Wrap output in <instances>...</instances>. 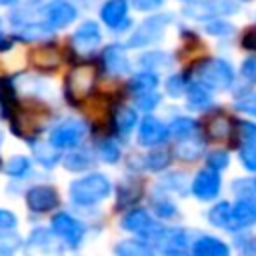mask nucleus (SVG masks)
<instances>
[{"mask_svg":"<svg viewBox=\"0 0 256 256\" xmlns=\"http://www.w3.org/2000/svg\"><path fill=\"white\" fill-rule=\"evenodd\" d=\"M100 156L104 158V162H116L120 158V148L116 146V142L104 140L100 142Z\"/></svg>","mask_w":256,"mask_h":256,"instance_id":"39","label":"nucleus"},{"mask_svg":"<svg viewBox=\"0 0 256 256\" xmlns=\"http://www.w3.org/2000/svg\"><path fill=\"white\" fill-rule=\"evenodd\" d=\"M10 116V124H12V132L18 138H34L36 134L42 132L48 112L42 106H18L8 114Z\"/></svg>","mask_w":256,"mask_h":256,"instance_id":"2","label":"nucleus"},{"mask_svg":"<svg viewBox=\"0 0 256 256\" xmlns=\"http://www.w3.org/2000/svg\"><path fill=\"white\" fill-rule=\"evenodd\" d=\"M122 226L128 232H134L140 238H152V240L162 238L164 232H166L164 226L160 222H156L146 210H134V212H130L128 216H124Z\"/></svg>","mask_w":256,"mask_h":256,"instance_id":"6","label":"nucleus"},{"mask_svg":"<svg viewBox=\"0 0 256 256\" xmlns=\"http://www.w3.org/2000/svg\"><path fill=\"white\" fill-rule=\"evenodd\" d=\"M112 192V184L104 174H88L84 178H78L70 184V198L74 204L80 206H92L102 202Z\"/></svg>","mask_w":256,"mask_h":256,"instance_id":"1","label":"nucleus"},{"mask_svg":"<svg viewBox=\"0 0 256 256\" xmlns=\"http://www.w3.org/2000/svg\"><path fill=\"white\" fill-rule=\"evenodd\" d=\"M94 78H96V68L94 66H88V64L76 66L68 74V78H66V94H68V100L72 104L84 102L88 98L90 88L94 86Z\"/></svg>","mask_w":256,"mask_h":256,"instance_id":"4","label":"nucleus"},{"mask_svg":"<svg viewBox=\"0 0 256 256\" xmlns=\"http://www.w3.org/2000/svg\"><path fill=\"white\" fill-rule=\"evenodd\" d=\"M136 110L134 108H128V106H122L116 110L114 114V124H116V130L118 134L122 136H128L132 132V128L136 126Z\"/></svg>","mask_w":256,"mask_h":256,"instance_id":"24","label":"nucleus"},{"mask_svg":"<svg viewBox=\"0 0 256 256\" xmlns=\"http://www.w3.org/2000/svg\"><path fill=\"white\" fill-rule=\"evenodd\" d=\"M116 256H154V252L140 240H122L116 246Z\"/></svg>","mask_w":256,"mask_h":256,"instance_id":"25","label":"nucleus"},{"mask_svg":"<svg viewBox=\"0 0 256 256\" xmlns=\"http://www.w3.org/2000/svg\"><path fill=\"white\" fill-rule=\"evenodd\" d=\"M26 204L32 212H50L58 206V192L48 184L34 186L26 192Z\"/></svg>","mask_w":256,"mask_h":256,"instance_id":"11","label":"nucleus"},{"mask_svg":"<svg viewBox=\"0 0 256 256\" xmlns=\"http://www.w3.org/2000/svg\"><path fill=\"white\" fill-rule=\"evenodd\" d=\"M76 8L66 0H52L46 6V24L52 28H64L76 18Z\"/></svg>","mask_w":256,"mask_h":256,"instance_id":"15","label":"nucleus"},{"mask_svg":"<svg viewBox=\"0 0 256 256\" xmlns=\"http://www.w3.org/2000/svg\"><path fill=\"white\" fill-rule=\"evenodd\" d=\"M240 128V136L244 140V144H250V146H256V124L254 122H240L238 124Z\"/></svg>","mask_w":256,"mask_h":256,"instance_id":"41","label":"nucleus"},{"mask_svg":"<svg viewBox=\"0 0 256 256\" xmlns=\"http://www.w3.org/2000/svg\"><path fill=\"white\" fill-rule=\"evenodd\" d=\"M186 94H188V106L194 108V110H204V108H208L210 102H212V98H210V88H206V86H202V84H198V82L190 84L188 90H186Z\"/></svg>","mask_w":256,"mask_h":256,"instance_id":"21","label":"nucleus"},{"mask_svg":"<svg viewBox=\"0 0 256 256\" xmlns=\"http://www.w3.org/2000/svg\"><path fill=\"white\" fill-rule=\"evenodd\" d=\"M160 102V96L158 92H150V94H144V96H136V108L140 110H152L156 108Z\"/></svg>","mask_w":256,"mask_h":256,"instance_id":"42","label":"nucleus"},{"mask_svg":"<svg viewBox=\"0 0 256 256\" xmlns=\"http://www.w3.org/2000/svg\"><path fill=\"white\" fill-rule=\"evenodd\" d=\"M166 90H168L170 96H182V94L188 90L186 84H184V76H180V74L170 76L168 82H166Z\"/></svg>","mask_w":256,"mask_h":256,"instance_id":"40","label":"nucleus"},{"mask_svg":"<svg viewBox=\"0 0 256 256\" xmlns=\"http://www.w3.org/2000/svg\"><path fill=\"white\" fill-rule=\"evenodd\" d=\"M242 46L248 48V50H256V28H252V30H248V32L244 34Z\"/></svg>","mask_w":256,"mask_h":256,"instance_id":"50","label":"nucleus"},{"mask_svg":"<svg viewBox=\"0 0 256 256\" xmlns=\"http://www.w3.org/2000/svg\"><path fill=\"white\" fill-rule=\"evenodd\" d=\"M6 174L10 176H24L28 170H30V160L26 156H12L8 162H6Z\"/></svg>","mask_w":256,"mask_h":256,"instance_id":"33","label":"nucleus"},{"mask_svg":"<svg viewBox=\"0 0 256 256\" xmlns=\"http://www.w3.org/2000/svg\"><path fill=\"white\" fill-rule=\"evenodd\" d=\"M232 30H234L232 24L220 22V20H212L210 24H206V32L212 34V36H226V34H230Z\"/></svg>","mask_w":256,"mask_h":256,"instance_id":"43","label":"nucleus"},{"mask_svg":"<svg viewBox=\"0 0 256 256\" xmlns=\"http://www.w3.org/2000/svg\"><path fill=\"white\" fill-rule=\"evenodd\" d=\"M154 212L158 216H162V218H174L176 216V206L172 202H168V200H156Z\"/></svg>","mask_w":256,"mask_h":256,"instance_id":"45","label":"nucleus"},{"mask_svg":"<svg viewBox=\"0 0 256 256\" xmlns=\"http://www.w3.org/2000/svg\"><path fill=\"white\" fill-rule=\"evenodd\" d=\"M138 196H140V188L136 190V186L124 184V186H122V190L118 192V208H126V206H128V204H132Z\"/></svg>","mask_w":256,"mask_h":256,"instance_id":"37","label":"nucleus"},{"mask_svg":"<svg viewBox=\"0 0 256 256\" xmlns=\"http://www.w3.org/2000/svg\"><path fill=\"white\" fill-rule=\"evenodd\" d=\"M192 74H194L198 84H202L206 88H218V90L228 88L232 84V80H234L232 66L226 60H222V58L202 60L200 64H196Z\"/></svg>","mask_w":256,"mask_h":256,"instance_id":"3","label":"nucleus"},{"mask_svg":"<svg viewBox=\"0 0 256 256\" xmlns=\"http://www.w3.org/2000/svg\"><path fill=\"white\" fill-rule=\"evenodd\" d=\"M34 248L38 250V256L52 252V242H50V236L46 234V230H34V234L30 236V240L26 244V252H32Z\"/></svg>","mask_w":256,"mask_h":256,"instance_id":"31","label":"nucleus"},{"mask_svg":"<svg viewBox=\"0 0 256 256\" xmlns=\"http://www.w3.org/2000/svg\"><path fill=\"white\" fill-rule=\"evenodd\" d=\"M168 162H170L168 150H154L146 156V168L148 170H162L168 166Z\"/></svg>","mask_w":256,"mask_h":256,"instance_id":"34","label":"nucleus"},{"mask_svg":"<svg viewBox=\"0 0 256 256\" xmlns=\"http://www.w3.org/2000/svg\"><path fill=\"white\" fill-rule=\"evenodd\" d=\"M92 162H94V158H92L88 152L78 150V152H72V154L64 160V166H66V170H74V172H78V170H84V168L92 166Z\"/></svg>","mask_w":256,"mask_h":256,"instance_id":"32","label":"nucleus"},{"mask_svg":"<svg viewBox=\"0 0 256 256\" xmlns=\"http://www.w3.org/2000/svg\"><path fill=\"white\" fill-rule=\"evenodd\" d=\"M230 218H232V206L228 202H218L210 212H208V220L214 226L220 228H228L230 226Z\"/></svg>","mask_w":256,"mask_h":256,"instance_id":"28","label":"nucleus"},{"mask_svg":"<svg viewBox=\"0 0 256 256\" xmlns=\"http://www.w3.org/2000/svg\"><path fill=\"white\" fill-rule=\"evenodd\" d=\"M192 248H188V236L184 230H170L162 236V254L164 256H190Z\"/></svg>","mask_w":256,"mask_h":256,"instance_id":"17","label":"nucleus"},{"mask_svg":"<svg viewBox=\"0 0 256 256\" xmlns=\"http://www.w3.org/2000/svg\"><path fill=\"white\" fill-rule=\"evenodd\" d=\"M220 192V174L214 168H204L196 174L194 182H192V194L206 202V200H214Z\"/></svg>","mask_w":256,"mask_h":256,"instance_id":"10","label":"nucleus"},{"mask_svg":"<svg viewBox=\"0 0 256 256\" xmlns=\"http://www.w3.org/2000/svg\"><path fill=\"white\" fill-rule=\"evenodd\" d=\"M242 80L248 82V84L256 82V60L254 58H250L242 64Z\"/></svg>","mask_w":256,"mask_h":256,"instance_id":"46","label":"nucleus"},{"mask_svg":"<svg viewBox=\"0 0 256 256\" xmlns=\"http://www.w3.org/2000/svg\"><path fill=\"white\" fill-rule=\"evenodd\" d=\"M16 226V216L10 210L0 208V230H12Z\"/></svg>","mask_w":256,"mask_h":256,"instance_id":"48","label":"nucleus"},{"mask_svg":"<svg viewBox=\"0 0 256 256\" xmlns=\"http://www.w3.org/2000/svg\"><path fill=\"white\" fill-rule=\"evenodd\" d=\"M192 256H230V248L214 236H200L192 244Z\"/></svg>","mask_w":256,"mask_h":256,"instance_id":"18","label":"nucleus"},{"mask_svg":"<svg viewBox=\"0 0 256 256\" xmlns=\"http://www.w3.org/2000/svg\"><path fill=\"white\" fill-rule=\"evenodd\" d=\"M168 138V126L162 124L158 118L154 116H146L140 122V130H138V142L142 146H156L160 142H164Z\"/></svg>","mask_w":256,"mask_h":256,"instance_id":"13","label":"nucleus"},{"mask_svg":"<svg viewBox=\"0 0 256 256\" xmlns=\"http://www.w3.org/2000/svg\"><path fill=\"white\" fill-rule=\"evenodd\" d=\"M100 40H102V36H100V28L96 22H84L72 36V44L82 52L94 50L100 44Z\"/></svg>","mask_w":256,"mask_h":256,"instance_id":"16","label":"nucleus"},{"mask_svg":"<svg viewBox=\"0 0 256 256\" xmlns=\"http://www.w3.org/2000/svg\"><path fill=\"white\" fill-rule=\"evenodd\" d=\"M170 22V14H154L152 18L144 20L136 30L134 34L130 36V42L128 46L132 48H140V46H146L150 42H156L164 36V30Z\"/></svg>","mask_w":256,"mask_h":256,"instance_id":"7","label":"nucleus"},{"mask_svg":"<svg viewBox=\"0 0 256 256\" xmlns=\"http://www.w3.org/2000/svg\"><path fill=\"white\" fill-rule=\"evenodd\" d=\"M256 222V198H242L232 206L228 230H242Z\"/></svg>","mask_w":256,"mask_h":256,"instance_id":"14","label":"nucleus"},{"mask_svg":"<svg viewBox=\"0 0 256 256\" xmlns=\"http://www.w3.org/2000/svg\"><path fill=\"white\" fill-rule=\"evenodd\" d=\"M254 186H256V182H254Z\"/></svg>","mask_w":256,"mask_h":256,"instance_id":"53","label":"nucleus"},{"mask_svg":"<svg viewBox=\"0 0 256 256\" xmlns=\"http://www.w3.org/2000/svg\"><path fill=\"white\" fill-rule=\"evenodd\" d=\"M20 244V238L14 234H0V256H14L16 248Z\"/></svg>","mask_w":256,"mask_h":256,"instance_id":"36","label":"nucleus"},{"mask_svg":"<svg viewBox=\"0 0 256 256\" xmlns=\"http://www.w3.org/2000/svg\"><path fill=\"white\" fill-rule=\"evenodd\" d=\"M230 132H232V124H230L228 118H224V116H212V118H208V122H206V134L210 138L224 140L226 136H230Z\"/></svg>","mask_w":256,"mask_h":256,"instance_id":"26","label":"nucleus"},{"mask_svg":"<svg viewBox=\"0 0 256 256\" xmlns=\"http://www.w3.org/2000/svg\"><path fill=\"white\" fill-rule=\"evenodd\" d=\"M228 154L222 152V150H216V152H210L208 156V168H214V170H222L228 166Z\"/></svg>","mask_w":256,"mask_h":256,"instance_id":"44","label":"nucleus"},{"mask_svg":"<svg viewBox=\"0 0 256 256\" xmlns=\"http://www.w3.org/2000/svg\"><path fill=\"white\" fill-rule=\"evenodd\" d=\"M238 12V4L234 0H200L198 4H192L184 8V14L194 20H218L220 16H228Z\"/></svg>","mask_w":256,"mask_h":256,"instance_id":"5","label":"nucleus"},{"mask_svg":"<svg viewBox=\"0 0 256 256\" xmlns=\"http://www.w3.org/2000/svg\"><path fill=\"white\" fill-rule=\"evenodd\" d=\"M84 136H86V124L82 120H64L52 130L50 144L54 148H74L82 142Z\"/></svg>","mask_w":256,"mask_h":256,"instance_id":"8","label":"nucleus"},{"mask_svg":"<svg viewBox=\"0 0 256 256\" xmlns=\"http://www.w3.org/2000/svg\"><path fill=\"white\" fill-rule=\"evenodd\" d=\"M240 160H242V164H244L246 170L256 172V146L242 144V148H240Z\"/></svg>","mask_w":256,"mask_h":256,"instance_id":"38","label":"nucleus"},{"mask_svg":"<svg viewBox=\"0 0 256 256\" xmlns=\"http://www.w3.org/2000/svg\"><path fill=\"white\" fill-rule=\"evenodd\" d=\"M162 2L164 0H132V4H134L136 10H152V8L160 6Z\"/></svg>","mask_w":256,"mask_h":256,"instance_id":"49","label":"nucleus"},{"mask_svg":"<svg viewBox=\"0 0 256 256\" xmlns=\"http://www.w3.org/2000/svg\"><path fill=\"white\" fill-rule=\"evenodd\" d=\"M104 66L112 74H124L130 70V62L120 46H108L104 50Z\"/></svg>","mask_w":256,"mask_h":256,"instance_id":"20","label":"nucleus"},{"mask_svg":"<svg viewBox=\"0 0 256 256\" xmlns=\"http://www.w3.org/2000/svg\"><path fill=\"white\" fill-rule=\"evenodd\" d=\"M32 148H34V154H36V158H38V162L42 164V166H46V168H52V166H56V162H58V158H60V154L56 152L58 148H54L52 144H32Z\"/></svg>","mask_w":256,"mask_h":256,"instance_id":"30","label":"nucleus"},{"mask_svg":"<svg viewBox=\"0 0 256 256\" xmlns=\"http://www.w3.org/2000/svg\"><path fill=\"white\" fill-rule=\"evenodd\" d=\"M30 60H32L34 68H38L42 72H50V70H54L58 66V54H56V50H52L48 46H44L40 50H34Z\"/></svg>","mask_w":256,"mask_h":256,"instance_id":"22","label":"nucleus"},{"mask_svg":"<svg viewBox=\"0 0 256 256\" xmlns=\"http://www.w3.org/2000/svg\"><path fill=\"white\" fill-rule=\"evenodd\" d=\"M52 232L72 248L78 246L84 238V226L66 212H60L52 218Z\"/></svg>","mask_w":256,"mask_h":256,"instance_id":"9","label":"nucleus"},{"mask_svg":"<svg viewBox=\"0 0 256 256\" xmlns=\"http://www.w3.org/2000/svg\"><path fill=\"white\" fill-rule=\"evenodd\" d=\"M18 38L22 40H42V38H50L52 36V26L48 24H42V22H26L18 32H16Z\"/></svg>","mask_w":256,"mask_h":256,"instance_id":"23","label":"nucleus"},{"mask_svg":"<svg viewBox=\"0 0 256 256\" xmlns=\"http://www.w3.org/2000/svg\"><path fill=\"white\" fill-rule=\"evenodd\" d=\"M126 16H128V4H126V0H108L100 8V18L104 20L106 26H110L114 30L128 28L130 20Z\"/></svg>","mask_w":256,"mask_h":256,"instance_id":"12","label":"nucleus"},{"mask_svg":"<svg viewBox=\"0 0 256 256\" xmlns=\"http://www.w3.org/2000/svg\"><path fill=\"white\" fill-rule=\"evenodd\" d=\"M16 90L8 78H0V108H4L6 116L16 108Z\"/></svg>","mask_w":256,"mask_h":256,"instance_id":"29","label":"nucleus"},{"mask_svg":"<svg viewBox=\"0 0 256 256\" xmlns=\"http://www.w3.org/2000/svg\"><path fill=\"white\" fill-rule=\"evenodd\" d=\"M198 124L192 120V118H176L170 126H168V134H172L174 138H182V140H188L194 136Z\"/></svg>","mask_w":256,"mask_h":256,"instance_id":"27","label":"nucleus"},{"mask_svg":"<svg viewBox=\"0 0 256 256\" xmlns=\"http://www.w3.org/2000/svg\"><path fill=\"white\" fill-rule=\"evenodd\" d=\"M156 86H158V76L148 70V72H138L130 78L128 82V88L134 96H144V94H150V92H156Z\"/></svg>","mask_w":256,"mask_h":256,"instance_id":"19","label":"nucleus"},{"mask_svg":"<svg viewBox=\"0 0 256 256\" xmlns=\"http://www.w3.org/2000/svg\"><path fill=\"white\" fill-rule=\"evenodd\" d=\"M12 2H16V0H0V4H12Z\"/></svg>","mask_w":256,"mask_h":256,"instance_id":"51","label":"nucleus"},{"mask_svg":"<svg viewBox=\"0 0 256 256\" xmlns=\"http://www.w3.org/2000/svg\"><path fill=\"white\" fill-rule=\"evenodd\" d=\"M0 144H2V134H0Z\"/></svg>","mask_w":256,"mask_h":256,"instance_id":"52","label":"nucleus"},{"mask_svg":"<svg viewBox=\"0 0 256 256\" xmlns=\"http://www.w3.org/2000/svg\"><path fill=\"white\" fill-rule=\"evenodd\" d=\"M236 108L242 110V112H248V114L256 116V94H250V96L240 98L238 104H236Z\"/></svg>","mask_w":256,"mask_h":256,"instance_id":"47","label":"nucleus"},{"mask_svg":"<svg viewBox=\"0 0 256 256\" xmlns=\"http://www.w3.org/2000/svg\"><path fill=\"white\" fill-rule=\"evenodd\" d=\"M176 152H178V156L184 158V160H194V158L200 156V144H198L196 140L188 138V140H184V142L178 144Z\"/></svg>","mask_w":256,"mask_h":256,"instance_id":"35","label":"nucleus"}]
</instances>
